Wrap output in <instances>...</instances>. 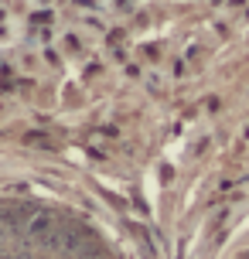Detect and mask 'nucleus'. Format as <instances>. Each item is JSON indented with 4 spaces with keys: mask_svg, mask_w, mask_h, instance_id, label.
Segmentation results:
<instances>
[{
    "mask_svg": "<svg viewBox=\"0 0 249 259\" xmlns=\"http://www.w3.org/2000/svg\"><path fill=\"white\" fill-rule=\"evenodd\" d=\"M0 259H106L96 239L45 205L0 201Z\"/></svg>",
    "mask_w": 249,
    "mask_h": 259,
    "instance_id": "1",
    "label": "nucleus"
}]
</instances>
